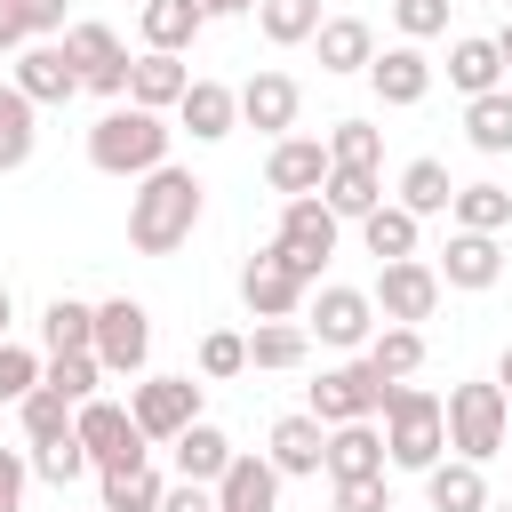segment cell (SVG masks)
Listing matches in <instances>:
<instances>
[{
    "label": "cell",
    "instance_id": "obj_1",
    "mask_svg": "<svg viewBox=\"0 0 512 512\" xmlns=\"http://www.w3.org/2000/svg\"><path fill=\"white\" fill-rule=\"evenodd\" d=\"M200 208H208V184L176 160H160L152 176H136L128 192V248L136 256H176L192 232H200Z\"/></svg>",
    "mask_w": 512,
    "mask_h": 512
},
{
    "label": "cell",
    "instance_id": "obj_2",
    "mask_svg": "<svg viewBox=\"0 0 512 512\" xmlns=\"http://www.w3.org/2000/svg\"><path fill=\"white\" fill-rule=\"evenodd\" d=\"M168 112H144V104H112L96 128H88V168L96 176H152L160 160H168Z\"/></svg>",
    "mask_w": 512,
    "mask_h": 512
},
{
    "label": "cell",
    "instance_id": "obj_3",
    "mask_svg": "<svg viewBox=\"0 0 512 512\" xmlns=\"http://www.w3.org/2000/svg\"><path fill=\"white\" fill-rule=\"evenodd\" d=\"M384 456L392 472H432L448 456V400L424 384H392L384 400Z\"/></svg>",
    "mask_w": 512,
    "mask_h": 512
},
{
    "label": "cell",
    "instance_id": "obj_4",
    "mask_svg": "<svg viewBox=\"0 0 512 512\" xmlns=\"http://www.w3.org/2000/svg\"><path fill=\"white\" fill-rule=\"evenodd\" d=\"M504 440H512V400H504V384H496V376H488V384H448V456L488 464V456H504Z\"/></svg>",
    "mask_w": 512,
    "mask_h": 512
},
{
    "label": "cell",
    "instance_id": "obj_5",
    "mask_svg": "<svg viewBox=\"0 0 512 512\" xmlns=\"http://www.w3.org/2000/svg\"><path fill=\"white\" fill-rule=\"evenodd\" d=\"M384 400H392V376L368 360V352H352V360H336V368H320V384H312V416L320 424H360V416H384Z\"/></svg>",
    "mask_w": 512,
    "mask_h": 512
},
{
    "label": "cell",
    "instance_id": "obj_6",
    "mask_svg": "<svg viewBox=\"0 0 512 512\" xmlns=\"http://www.w3.org/2000/svg\"><path fill=\"white\" fill-rule=\"evenodd\" d=\"M304 328H312L328 352H368V336L384 328V312H376V296H368V288L320 280V288L304 296Z\"/></svg>",
    "mask_w": 512,
    "mask_h": 512
},
{
    "label": "cell",
    "instance_id": "obj_7",
    "mask_svg": "<svg viewBox=\"0 0 512 512\" xmlns=\"http://www.w3.org/2000/svg\"><path fill=\"white\" fill-rule=\"evenodd\" d=\"M304 296H312V280L296 272V256H288L280 240H264V248L240 264V304H248V320H296Z\"/></svg>",
    "mask_w": 512,
    "mask_h": 512
},
{
    "label": "cell",
    "instance_id": "obj_8",
    "mask_svg": "<svg viewBox=\"0 0 512 512\" xmlns=\"http://www.w3.org/2000/svg\"><path fill=\"white\" fill-rule=\"evenodd\" d=\"M288 256H296V272L320 288V272H328V256H336V240H344V216L320 200V192H296V200H280V232H272Z\"/></svg>",
    "mask_w": 512,
    "mask_h": 512
},
{
    "label": "cell",
    "instance_id": "obj_9",
    "mask_svg": "<svg viewBox=\"0 0 512 512\" xmlns=\"http://www.w3.org/2000/svg\"><path fill=\"white\" fill-rule=\"evenodd\" d=\"M376 312L384 320H400V328H424L432 312H440V296H448V280L424 264V256H392V264H376Z\"/></svg>",
    "mask_w": 512,
    "mask_h": 512
},
{
    "label": "cell",
    "instance_id": "obj_10",
    "mask_svg": "<svg viewBox=\"0 0 512 512\" xmlns=\"http://www.w3.org/2000/svg\"><path fill=\"white\" fill-rule=\"evenodd\" d=\"M128 416L152 448H168L184 424H200V384L192 376H136L128 384Z\"/></svg>",
    "mask_w": 512,
    "mask_h": 512
},
{
    "label": "cell",
    "instance_id": "obj_11",
    "mask_svg": "<svg viewBox=\"0 0 512 512\" xmlns=\"http://www.w3.org/2000/svg\"><path fill=\"white\" fill-rule=\"evenodd\" d=\"M96 360H104V376H144V360H152V312L136 296H104L96 304Z\"/></svg>",
    "mask_w": 512,
    "mask_h": 512
},
{
    "label": "cell",
    "instance_id": "obj_12",
    "mask_svg": "<svg viewBox=\"0 0 512 512\" xmlns=\"http://www.w3.org/2000/svg\"><path fill=\"white\" fill-rule=\"evenodd\" d=\"M72 432H80V448H88V464L96 472H112V464H136V456H152V440L136 432V416L120 408V400H80L72 408Z\"/></svg>",
    "mask_w": 512,
    "mask_h": 512
},
{
    "label": "cell",
    "instance_id": "obj_13",
    "mask_svg": "<svg viewBox=\"0 0 512 512\" xmlns=\"http://www.w3.org/2000/svg\"><path fill=\"white\" fill-rule=\"evenodd\" d=\"M64 48H72V64H80V88H96V96H112V104H128V48H120V32L112 24H96V16H80V24H64Z\"/></svg>",
    "mask_w": 512,
    "mask_h": 512
},
{
    "label": "cell",
    "instance_id": "obj_14",
    "mask_svg": "<svg viewBox=\"0 0 512 512\" xmlns=\"http://www.w3.org/2000/svg\"><path fill=\"white\" fill-rule=\"evenodd\" d=\"M8 80H16L32 104H72V96H80V64H72L64 40H24V48L8 56Z\"/></svg>",
    "mask_w": 512,
    "mask_h": 512
},
{
    "label": "cell",
    "instance_id": "obj_15",
    "mask_svg": "<svg viewBox=\"0 0 512 512\" xmlns=\"http://www.w3.org/2000/svg\"><path fill=\"white\" fill-rule=\"evenodd\" d=\"M432 272H440L448 288H464V296L496 288V280H504V232H464V224H448V248H440Z\"/></svg>",
    "mask_w": 512,
    "mask_h": 512
},
{
    "label": "cell",
    "instance_id": "obj_16",
    "mask_svg": "<svg viewBox=\"0 0 512 512\" xmlns=\"http://www.w3.org/2000/svg\"><path fill=\"white\" fill-rule=\"evenodd\" d=\"M368 88H376V104L408 112V104H424V96H432V56H424L416 40H392V48H376Z\"/></svg>",
    "mask_w": 512,
    "mask_h": 512
},
{
    "label": "cell",
    "instance_id": "obj_17",
    "mask_svg": "<svg viewBox=\"0 0 512 512\" xmlns=\"http://www.w3.org/2000/svg\"><path fill=\"white\" fill-rule=\"evenodd\" d=\"M296 112H304V88H296L288 72L256 64V72L240 80V120H248V128H264V136H296Z\"/></svg>",
    "mask_w": 512,
    "mask_h": 512
},
{
    "label": "cell",
    "instance_id": "obj_18",
    "mask_svg": "<svg viewBox=\"0 0 512 512\" xmlns=\"http://www.w3.org/2000/svg\"><path fill=\"white\" fill-rule=\"evenodd\" d=\"M328 136H272V152H264V184L280 192V200H296V192H320L328 184Z\"/></svg>",
    "mask_w": 512,
    "mask_h": 512
},
{
    "label": "cell",
    "instance_id": "obj_19",
    "mask_svg": "<svg viewBox=\"0 0 512 512\" xmlns=\"http://www.w3.org/2000/svg\"><path fill=\"white\" fill-rule=\"evenodd\" d=\"M264 456L280 464V480H320V472H328V424H320L312 408H296V416H280V424H272Z\"/></svg>",
    "mask_w": 512,
    "mask_h": 512
},
{
    "label": "cell",
    "instance_id": "obj_20",
    "mask_svg": "<svg viewBox=\"0 0 512 512\" xmlns=\"http://www.w3.org/2000/svg\"><path fill=\"white\" fill-rule=\"evenodd\" d=\"M216 504L224 512H280V464L264 448H240L224 464V480H216Z\"/></svg>",
    "mask_w": 512,
    "mask_h": 512
},
{
    "label": "cell",
    "instance_id": "obj_21",
    "mask_svg": "<svg viewBox=\"0 0 512 512\" xmlns=\"http://www.w3.org/2000/svg\"><path fill=\"white\" fill-rule=\"evenodd\" d=\"M176 128H184L192 144H224V136L240 128V88H224V80H192L184 104H176Z\"/></svg>",
    "mask_w": 512,
    "mask_h": 512
},
{
    "label": "cell",
    "instance_id": "obj_22",
    "mask_svg": "<svg viewBox=\"0 0 512 512\" xmlns=\"http://www.w3.org/2000/svg\"><path fill=\"white\" fill-rule=\"evenodd\" d=\"M184 88H192V64L168 56V48H144V56L128 64V104H144V112H176Z\"/></svg>",
    "mask_w": 512,
    "mask_h": 512
},
{
    "label": "cell",
    "instance_id": "obj_23",
    "mask_svg": "<svg viewBox=\"0 0 512 512\" xmlns=\"http://www.w3.org/2000/svg\"><path fill=\"white\" fill-rule=\"evenodd\" d=\"M168 456H176V480H208V488H216V480H224V464H232L240 448H232V432H224V424H208V416H200V424H184V432L168 440Z\"/></svg>",
    "mask_w": 512,
    "mask_h": 512
},
{
    "label": "cell",
    "instance_id": "obj_24",
    "mask_svg": "<svg viewBox=\"0 0 512 512\" xmlns=\"http://www.w3.org/2000/svg\"><path fill=\"white\" fill-rule=\"evenodd\" d=\"M424 480V504L432 512H488V472L472 464V456H440L432 472H416Z\"/></svg>",
    "mask_w": 512,
    "mask_h": 512
},
{
    "label": "cell",
    "instance_id": "obj_25",
    "mask_svg": "<svg viewBox=\"0 0 512 512\" xmlns=\"http://www.w3.org/2000/svg\"><path fill=\"white\" fill-rule=\"evenodd\" d=\"M448 88H456V96H488V88H504V48H496V32H464V40H448Z\"/></svg>",
    "mask_w": 512,
    "mask_h": 512
},
{
    "label": "cell",
    "instance_id": "obj_26",
    "mask_svg": "<svg viewBox=\"0 0 512 512\" xmlns=\"http://www.w3.org/2000/svg\"><path fill=\"white\" fill-rule=\"evenodd\" d=\"M392 456H384V432H376V416H360V424H328V480H360V472H384Z\"/></svg>",
    "mask_w": 512,
    "mask_h": 512
},
{
    "label": "cell",
    "instance_id": "obj_27",
    "mask_svg": "<svg viewBox=\"0 0 512 512\" xmlns=\"http://www.w3.org/2000/svg\"><path fill=\"white\" fill-rule=\"evenodd\" d=\"M312 48H320V72H336V80L376 64V32H368L360 16H328V24L312 32Z\"/></svg>",
    "mask_w": 512,
    "mask_h": 512
},
{
    "label": "cell",
    "instance_id": "obj_28",
    "mask_svg": "<svg viewBox=\"0 0 512 512\" xmlns=\"http://www.w3.org/2000/svg\"><path fill=\"white\" fill-rule=\"evenodd\" d=\"M304 352H312V328L304 320H256L248 328V368H264V376L304 368Z\"/></svg>",
    "mask_w": 512,
    "mask_h": 512
},
{
    "label": "cell",
    "instance_id": "obj_29",
    "mask_svg": "<svg viewBox=\"0 0 512 512\" xmlns=\"http://www.w3.org/2000/svg\"><path fill=\"white\" fill-rule=\"evenodd\" d=\"M200 24H208L200 0H144V16H136L144 48H168V56H184V48L200 40Z\"/></svg>",
    "mask_w": 512,
    "mask_h": 512
},
{
    "label": "cell",
    "instance_id": "obj_30",
    "mask_svg": "<svg viewBox=\"0 0 512 512\" xmlns=\"http://www.w3.org/2000/svg\"><path fill=\"white\" fill-rule=\"evenodd\" d=\"M32 144H40V104L16 80H0V176H16L32 160Z\"/></svg>",
    "mask_w": 512,
    "mask_h": 512
},
{
    "label": "cell",
    "instance_id": "obj_31",
    "mask_svg": "<svg viewBox=\"0 0 512 512\" xmlns=\"http://www.w3.org/2000/svg\"><path fill=\"white\" fill-rule=\"evenodd\" d=\"M464 144L504 160L512 152V88H488V96H464Z\"/></svg>",
    "mask_w": 512,
    "mask_h": 512
},
{
    "label": "cell",
    "instance_id": "obj_32",
    "mask_svg": "<svg viewBox=\"0 0 512 512\" xmlns=\"http://www.w3.org/2000/svg\"><path fill=\"white\" fill-rule=\"evenodd\" d=\"M360 240H368V256H376V264H392V256H416V240H424V216H408L400 200H384V208H368V216H360Z\"/></svg>",
    "mask_w": 512,
    "mask_h": 512
},
{
    "label": "cell",
    "instance_id": "obj_33",
    "mask_svg": "<svg viewBox=\"0 0 512 512\" xmlns=\"http://www.w3.org/2000/svg\"><path fill=\"white\" fill-rule=\"evenodd\" d=\"M96 480H104V512H160V496H168V480L152 472V456L112 464V472H96Z\"/></svg>",
    "mask_w": 512,
    "mask_h": 512
},
{
    "label": "cell",
    "instance_id": "obj_34",
    "mask_svg": "<svg viewBox=\"0 0 512 512\" xmlns=\"http://www.w3.org/2000/svg\"><path fill=\"white\" fill-rule=\"evenodd\" d=\"M448 224H464V232H512V192L504 184H456V200H448Z\"/></svg>",
    "mask_w": 512,
    "mask_h": 512
},
{
    "label": "cell",
    "instance_id": "obj_35",
    "mask_svg": "<svg viewBox=\"0 0 512 512\" xmlns=\"http://www.w3.org/2000/svg\"><path fill=\"white\" fill-rule=\"evenodd\" d=\"M40 344H48V352H96V304L56 296V304L40 312Z\"/></svg>",
    "mask_w": 512,
    "mask_h": 512
},
{
    "label": "cell",
    "instance_id": "obj_36",
    "mask_svg": "<svg viewBox=\"0 0 512 512\" xmlns=\"http://www.w3.org/2000/svg\"><path fill=\"white\" fill-rule=\"evenodd\" d=\"M320 24H328L320 0H256V32H264L272 48H304Z\"/></svg>",
    "mask_w": 512,
    "mask_h": 512
},
{
    "label": "cell",
    "instance_id": "obj_37",
    "mask_svg": "<svg viewBox=\"0 0 512 512\" xmlns=\"http://www.w3.org/2000/svg\"><path fill=\"white\" fill-rule=\"evenodd\" d=\"M448 200H456V184H448V168H440L432 152L400 168V208H408V216H448Z\"/></svg>",
    "mask_w": 512,
    "mask_h": 512
},
{
    "label": "cell",
    "instance_id": "obj_38",
    "mask_svg": "<svg viewBox=\"0 0 512 512\" xmlns=\"http://www.w3.org/2000/svg\"><path fill=\"white\" fill-rule=\"evenodd\" d=\"M320 200H328V208H336L344 224H360L368 208H384V176H376V168H328Z\"/></svg>",
    "mask_w": 512,
    "mask_h": 512
},
{
    "label": "cell",
    "instance_id": "obj_39",
    "mask_svg": "<svg viewBox=\"0 0 512 512\" xmlns=\"http://www.w3.org/2000/svg\"><path fill=\"white\" fill-rule=\"evenodd\" d=\"M16 424H24V448H48V440H64V432H72V400H64V392H48V384H32V392L16 400Z\"/></svg>",
    "mask_w": 512,
    "mask_h": 512
},
{
    "label": "cell",
    "instance_id": "obj_40",
    "mask_svg": "<svg viewBox=\"0 0 512 512\" xmlns=\"http://www.w3.org/2000/svg\"><path fill=\"white\" fill-rule=\"evenodd\" d=\"M368 360H376L392 384H408V376L424 368V328H400V320H384V328L368 336Z\"/></svg>",
    "mask_w": 512,
    "mask_h": 512
},
{
    "label": "cell",
    "instance_id": "obj_41",
    "mask_svg": "<svg viewBox=\"0 0 512 512\" xmlns=\"http://www.w3.org/2000/svg\"><path fill=\"white\" fill-rule=\"evenodd\" d=\"M40 384H48V392H64V400L80 408V400H96L104 360H96V352H48V360H40Z\"/></svg>",
    "mask_w": 512,
    "mask_h": 512
},
{
    "label": "cell",
    "instance_id": "obj_42",
    "mask_svg": "<svg viewBox=\"0 0 512 512\" xmlns=\"http://www.w3.org/2000/svg\"><path fill=\"white\" fill-rule=\"evenodd\" d=\"M328 160H336V168H384V128L336 120V128H328Z\"/></svg>",
    "mask_w": 512,
    "mask_h": 512
},
{
    "label": "cell",
    "instance_id": "obj_43",
    "mask_svg": "<svg viewBox=\"0 0 512 512\" xmlns=\"http://www.w3.org/2000/svg\"><path fill=\"white\" fill-rule=\"evenodd\" d=\"M32 472L40 480H56V488H72L80 472H96L88 464V448H80V432H64V440H48V448H32Z\"/></svg>",
    "mask_w": 512,
    "mask_h": 512
},
{
    "label": "cell",
    "instance_id": "obj_44",
    "mask_svg": "<svg viewBox=\"0 0 512 512\" xmlns=\"http://www.w3.org/2000/svg\"><path fill=\"white\" fill-rule=\"evenodd\" d=\"M240 368H248V336H240V328H208V336H200V376L224 384V376H240Z\"/></svg>",
    "mask_w": 512,
    "mask_h": 512
},
{
    "label": "cell",
    "instance_id": "obj_45",
    "mask_svg": "<svg viewBox=\"0 0 512 512\" xmlns=\"http://www.w3.org/2000/svg\"><path fill=\"white\" fill-rule=\"evenodd\" d=\"M32 384H40V352H24L16 336H0V408H16Z\"/></svg>",
    "mask_w": 512,
    "mask_h": 512
},
{
    "label": "cell",
    "instance_id": "obj_46",
    "mask_svg": "<svg viewBox=\"0 0 512 512\" xmlns=\"http://www.w3.org/2000/svg\"><path fill=\"white\" fill-rule=\"evenodd\" d=\"M392 24H400V40H440L448 32V0H392Z\"/></svg>",
    "mask_w": 512,
    "mask_h": 512
},
{
    "label": "cell",
    "instance_id": "obj_47",
    "mask_svg": "<svg viewBox=\"0 0 512 512\" xmlns=\"http://www.w3.org/2000/svg\"><path fill=\"white\" fill-rule=\"evenodd\" d=\"M336 512H392V480L384 472H360V480H328Z\"/></svg>",
    "mask_w": 512,
    "mask_h": 512
},
{
    "label": "cell",
    "instance_id": "obj_48",
    "mask_svg": "<svg viewBox=\"0 0 512 512\" xmlns=\"http://www.w3.org/2000/svg\"><path fill=\"white\" fill-rule=\"evenodd\" d=\"M24 488H32V456L0 448V512H24Z\"/></svg>",
    "mask_w": 512,
    "mask_h": 512
},
{
    "label": "cell",
    "instance_id": "obj_49",
    "mask_svg": "<svg viewBox=\"0 0 512 512\" xmlns=\"http://www.w3.org/2000/svg\"><path fill=\"white\" fill-rule=\"evenodd\" d=\"M16 16L32 40H64V0H16Z\"/></svg>",
    "mask_w": 512,
    "mask_h": 512
},
{
    "label": "cell",
    "instance_id": "obj_50",
    "mask_svg": "<svg viewBox=\"0 0 512 512\" xmlns=\"http://www.w3.org/2000/svg\"><path fill=\"white\" fill-rule=\"evenodd\" d=\"M160 512H224V504H216V488H208V480H168Z\"/></svg>",
    "mask_w": 512,
    "mask_h": 512
},
{
    "label": "cell",
    "instance_id": "obj_51",
    "mask_svg": "<svg viewBox=\"0 0 512 512\" xmlns=\"http://www.w3.org/2000/svg\"><path fill=\"white\" fill-rule=\"evenodd\" d=\"M24 40H32V32H24V16H16V8H8V0H0V56H16V48H24Z\"/></svg>",
    "mask_w": 512,
    "mask_h": 512
},
{
    "label": "cell",
    "instance_id": "obj_52",
    "mask_svg": "<svg viewBox=\"0 0 512 512\" xmlns=\"http://www.w3.org/2000/svg\"><path fill=\"white\" fill-rule=\"evenodd\" d=\"M216 16H256V0H208V24Z\"/></svg>",
    "mask_w": 512,
    "mask_h": 512
},
{
    "label": "cell",
    "instance_id": "obj_53",
    "mask_svg": "<svg viewBox=\"0 0 512 512\" xmlns=\"http://www.w3.org/2000/svg\"><path fill=\"white\" fill-rule=\"evenodd\" d=\"M16 328V296H8V280H0V336Z\"/></svg>",
    "mask_w": 512,
    "mask_h": 512
},
{
    "label": "cell",
    "instance_id": "obj_54",
    "mask_svg": "<svg viewBox=\"0 0 512 512\" xmlns=\"http://www.w3.org/2000/svg\"><path fill=\"white\" fill-rule=\"evenodd\" d=\"M496 384H504V400H512V344H504V360H496Z\"/></svg>",
    "mask_w": 512,
    "mask_h": 512
},
{
    "label": "cell",
    "instance_id": "obj_55",
    "mask_svg": "<svg viewBox=\"0 0 512 512\" xmlns=\"http://www.w3.org/2000/svg\"><path fill=\"white\" fill-rule=\"evenodd\" d=\"M496 48H504V80H512V24H504V32H496Z\"/></svg>",
    "mask_w": 512,
    "mask_h": 512
},
{
    "label": "cell",
    "instance_id": "obj_56",
    "mask_svg": "<svg viewBox=\"0 0 512 512\" xmlns=\"http://www.w3.org/2000/svg\"><path fill=\"white\" fill-rule=\"evenodd\" d=\"M488 512H512V504H496V496H488Z\"/></svg>",
    "mask_w": 512,
    "mask_h": 512
},
{
    "label": "cell",
    "instance_id": "obj_57",
    "mask_svg": "<svg viewBox=\"0 0 512 512\" xmlns=\"http://www.w3.org/2000/svg\"><path fill=\"white\" fill-rule=\"evenodd\" d=\"M8 8H16V0H8Z\"/></svg>",
    "mask_w": 512,
    "mask_h": 512
},
{
    "label": "cell",
    "instance_id": "obj_58",
    "mask_svg": "<svg viewBox=\"0 0 512 512\" xmlns=\"http://www.w3.org/2000/svg\"><path fill=\"white\" fill-rule=\"evenodd\" d=\"M96 512H104V504H96Z\"/></svg>",
    "mask_w": 512,
    "mask_h": 512
}]
</instances>
